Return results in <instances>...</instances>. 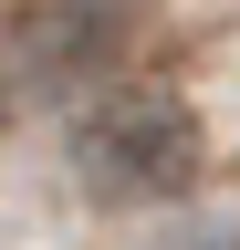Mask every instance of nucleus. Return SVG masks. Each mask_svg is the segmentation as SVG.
Instances as JSON below:
<instances>
[{"label":"nucleus","mask_w":240,"mask_h":250,"mask_svg":"<svg viewBox=\"0 0 240 250\" xmlns=\"http://www.w3.org/2000/svg\"><path fill=\"white\" fill-rule=\"evenodd\" d=\"M73 156H84V188L94 198H177L209 146H198V115L167 83H126V94H105L84 115Z\"/></svg>","instance_id":"f257e3e1"},{"label":"nucleus","mask_w":240,"mask_h":250,"mask_svg":"<svg viewBox=\"0 0 240 250\" xmlns=\"http://www.w3.org/2000/svg\"><path fill=\"white\" fill-rule=\"evenodd\" d=\"M146 250H240V219H177V229H157Z\"/></svg>","instance_id":"f03ea898"}]
</instances>
